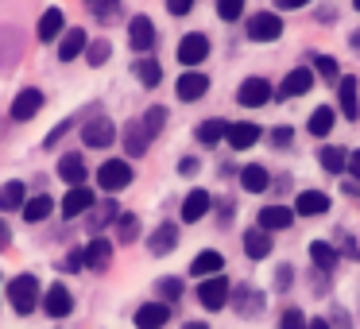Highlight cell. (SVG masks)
I'll use <instances>...</instances> for the list:
<instances>
[{
    "label": "cell",
    "instance_id": "cell-4",
    "mask_svg": "<svg viewBox=\"0 0 360 329\" xmlns=\"http://www.w3.org/2000/svg\"><path fill=\"white\" fill-rule=\"evenodd\" d=\"M229 295H233V287H229L225 275H210V279L198 287V302H202L205 310H221V306H229Z\"/></svg>",
    "mask_w": 360,
    "mask_h": 329
},
{
    "label": "cell",
    "instance_id": "cell-15",
    "mask_svg": "<svg viewBox=\"0 0 360 329\" xmlns=\"http://www.w3.org/2000/svg\"><path fill=\"white\" fill-rule=\"evenodd\" d=\"M236 314H240V318H256V314H264V295H259L256 287H248V283H244V287H236Z\"/></svg>",
    "mask_w": 360,
    "mask_h": 329
},
{
    "label": "cell",
    "instance_id": "cell-47",
    "mask_svg": "<svg viewBox=\"0 0 360 329\" xmlns=\"http://www.w3.org/2000/svg\"><path fill=\"white\" fill-rule=\"evenodd\" d=\"M283 329H310V321L302 318V310H287L283 314Z\"/></svg>",
    "mask_w": 360,
    "mask_h": 329
},
{
    "label": "cell",
    "instance_id": "cell-1",
    "mask_svg": "<svg viewBox=\"0 0 360 329\" xmlns=\"http://www.w3.org/2000/svg\"><path fill=\"white\" fill-rule=\"evenodd\" d=\"M8 298H12V310L16 314H32L39 306V279L35 275H16L8 283Z\"/></svg>",
    "mask_w": 360,
    "mask_h": 329
},
{
    "label": "cell",
    "instance_id": "cell-8",
    "mask_svg": "<svg viewBox=\"0 0 360 329\" xmlns=\"http://www.w3.org/2000/svg\"><path fill=\"white\" fill-rule=\"evenodd\" d=\"M256 140H259V124H252V120L229 124V132H225V143H229L233 151H248V148H256Z\"/></svg>",
    "mask_w": 360,
    "mask_h": 329
},
{
    "label": "cell",
    "instance_id": "cell-12",
    "mask_svg": "<svg viewBox=\"0 0 360 329\" xmlns=\"http://www.w3.org/2000/svg\"><path fill=\"white\" fill-rule=\"evenodd\" d=\"M205 89H210V78L198 70H186L174 86V93H179V101H198V97H205Z\"/></svg>",
    "mask_w": 360,
    "mask_h": 329
},
{
    "label": "cell",
    "instance_id": "cell-10",
    "mask_svg": "<svg viewBox=\"0 0 360 329\" xmlns=\"http://www.w3.org/2000/svg\"><path fill=\"white\" fill-rule=\"evenodd\" d=\"M39 306L51 314V318H66V314L74 310V295L63 287V283H55V287H51L47 295H43V302H39Z\"/></svg>",
    "mask_w": 360,
    "mask_h": 329
},
{
    "label": "cell",
    "instance_id": "cell-21",
    "mask_svg": "<svg viewBox=\"0 0 360 329\" xmlns=\"http://www.w3.org/2000/svg\"><path fill=\"white\" fill-rule=\"evenodd\" d=\"M39 109H43V93H39V89H24V93L12 101V117H16V120H32Z\"/></svg>",
    "mask_w": 360,
    "mask_h": 329
},
{
    "label": "cell",
    "instance_id": "cell-45",
    "mask_svg": "<svg viewBox=\"0 0 360 329\" xmlns=\"http://www.w3.org/2000/svg\"><path fill=\"white\" fill-rule=\"evenodd\" d=\"M314 70H318L321 74V78H341V74H337V63H333V58H329V55H318V58H314Z\"/></svg>",
    "mask_w": 360,
    "mask_h": 329
},
{
    "label": "cell",
    "instance_id": "cell-51",
    "mask_svg": "<svg viewBox=\"0 0 360 329\" xmlns=\"http://www.w3.org/2000/svg\"><path fill=\"white\" fill-rule=\"evenodd\" d=\"M167 8H171V16H186L194 8V0H167Z\"/></svg>",
    "mask_w": 360,
    "mask_h": 329
},
{
    "label": "cell",
    "instance_id": "cell-29",
    "mask_svg": "<svg viewBox=\"0 0 360 329\" xmlns=\"http://www.w3.org/2000/svg\"><path fill=\"white\" fill-rule=\"evenodd\" d=\"M240 186L248 190V194H264V190L271 186V179H267V171H264V167H256V163H252V167H244V171H240Z\"/></svg>",
    "mask_w": 360,
    "mask_h": 329
},
{
    "label": "cell",
    "instance_id": "cell-35",
    "mask_svg": "<svg viewBox=\"0 0 360 329\" xmlns=\"http://www.w3.org/2000/svg\"><path fill=\"white\" fill-rule=\"evenodd\" d=\"M310 259L321 267V271H333L337 259H341V256H337V248H329L326 240H314V244H310Z\"/></svg>",
    "mask_w": 360,
    "mask_h": 329
},
{
    "label": "cell",
    "instance_id": "cell-27",
    "mask_svg": "<svg viewBox=\"0 0 360 329\" xmlns=\"http://www.w3.org/2000/svg\"><path fill=\"white\" fill-rule=\"evenodd\" d=\"M82 51H86V32H82V27H70V32L63 35V43H58V58L70 63V58H78Z\"/></svg>",
    "mask_w": 360,
    "mask_h": 329
},
{
    "label": "cell",
    "instance_id": "cell-48",
    "mask_svg": "<svg viewBox=\"0 0 360 329\" xmlns=\"http://www.w3.org/2000/svg\"><path fill=\"white\" fill-rule=\"evenodd\" d=\"M70 124H74V120H63V124H55V128H51V132H47V140H43V148H55V143L66 136V128H70Z\"/></svg>",
    "mask_w": 360,
    "mask_h": 329
},
{
    "label": "cell",
    "instance_id": "cell-19",
    "mask_svg": "<svg viewBox=\"0 0 360 329\" xmlns=\"http://www.w3.org/2000/svg\"><path fill=\"white\" fill-rule=\"evenodd\" d=\"M290 221H295V209H287V205H264V209H259V228H264V233L287 228Z\"/></svg>",
    "mask_w": 360,
    "mask_h": 329
},
{
    "label": "cell",
    "instance_id": "cell-56",
    "mask_svg": "<svg viewBox=\"0 0 360 329\" xmlns=\"http://www.w3.org/2000/svg\"><path fill=\"white\" fill-rule=\"evenodd\" d=\"M194 171H198V159H194V155H186V159L179 163V174H194Z\"/></svg>",
    "mask_w": 360,
    "mask_h": 329
},
{
    "label": "cell",
    "instance_id": "cell-25",
    "mask_svg": "<svg viewBox=\"0 0 360 329\" xmlns=\"http://www.w3.org/2000/svg\"><path fill=\"white\" fill-rule=\"evenodd\" d=\"M112 233H117L120 244L140 240V217H136V213H117V221H112Z\"/></svg>",
    "mask_w": 360,
    "mask_h": 329
},
{
    "label": "cell",
    "instance_id": "cell-5",
    "mask_svg": "<svg viewBox=\"0 0 360 329\" xmlns=\"http://www.w3.org/2000/svg\"><path fill=\"white\" fill-rule=\"evenodd\" d=\"M283 35V20L275 16V12H256V16L248 20V39L256 43H271Z\"/></svg>",
    "mask_w": 360,
    "mask_h": 329
},
{
    "label": "cell",
    "instance_id": "cell-3",
    "mask_svg": "<svg viewBox=\"0 0 360 329\" xmlns=\"http://www.w3.org/2000/svg\"><path fill=\"white\" fill-rule=\"evenodd\" d=\"M128 182H132V167H128L124 159H109V163H101V171H97V186L109 190V194L124 190Z\"/></svg>",
    "mask_w": 360,
    "mask_h": 329
},
{
    "label": "cell",
    "instance_id": "cell-2",
    "mask_svg": "<svg viewBox=\"0 0 360 329\" xmlns=\"http://www.w3.org/2000/svg\"><path fill=\"white\" fill-rule=\"evenodd\" d=\"M82 140H86L89 148H112V143H117V124H112L109 117H89L86 124H82Z\"/></svg>",
    "mask_w": 360,
    "mask_h": 329
},
{
    "label": "cell",
    "instance_id": "cell-50",
    "mask_svg": "<svg viewBox=\"0 0 360 329\" xmlns=\"http://www.w3.org/2000/svg\"><path fill=\"white\" fill-rule=\"evenodd\" d=\"M271 140H275V148H287V143L295 140V132H290V128L283 124V128H275V132H271Z\"/></svg>",
    "mask_w": 360,
    "mask_h": 329
},
{
    "label": "cell",
    "instance_id": "cell-9",
    "mask_svg": "<svg viewBox=\"0 0 360 329\" xmlns=\"http://www.w3.org/2000/svg\"><path fill=\"white\" fill-rule=\"evenodd\" d=\"M236 101L248 105V109H259V105L271 101V86H267L264 78H248L240 89H236Z\"/></svg>",
    "mask_w": 360,
    "mask_h": 329
},
{
    "label": "cell",
    "instance_id": "cell-49",
    "mask_svg": "<svg viewBox=\"0 0 360 329\" xmlns=\"http://www.w3.org/2000/svg\"><path fill=\"white\" fill-rule=\"evenodd\" d=\"M337 236H341V240H337V256H341V252H345V256H356V240H352V236L349 233H337Z\"/></svg>",
    "mask_w": 360,
    "mask_h": 329
},
{
    "label": "cell",
    "instance_id": "cell-44",
    "mask_svg": "<svg viewBox=\"0 0 360 329\" xmlns=\"http://www.w3.org/2000/svg\"><path fill=\"white\" fill-rule=\"evenodd\" d=\"M163 124H167V109H163V105H155V109H148V117H143V128H148V132L155 136Z\"/></svg>",
    "mask_w": 360,
    "mask_h": 329
},
{
    "label": "cell",
    "instance_id": "cell-34",
    "mask_svg": "<svg viewBox=\"0 0 360 329\" xmlns=\"http://www.w3.org/2000/svg\"><path fill=\"white\" fill-rule=\"evenodd\" d=\"M244 252H248L252 259H264L267 252H271V236H267L264 228H252V233L244 236Z\"/></svg>",
    "mask_w": 360,
    "mask_h": 329
},
{
    "label": "cell",
    "instance_id": "cell-26",
    "mask_svg": "<svg viewBox=\"0 0 360 329\" xmlns=\"http://www.w3.org/2000/svg\"><path fill=\"white\" fill-rule=\"evenodd\" d=\"M58 179H66L70 186H82V179H86V159L82 155H63L58 159Z\"/></svg>",
    "mask_w": 360,
    "mask_h": 329
},
{
    "label": "cell",
    "instance_id": "cell-37",
    "mask_svg": "<svg viewBox=\"0 0 360 329\" xmlns=\"http://www.w3.org/2000/svg\"><path fill=\"white\" fill-rule=\"evenodd\" d=\"M117 213H120L117 202H97V213H94V221H89V233L97 236L105 225H109V221H117Z\"/></svg>",
    "mask_w": 360,
    "mask_h": 329
},
{
    "label": "cell",
    "instance_id": "cell-58",
    "mask_svg": "<svg viewBox=\"0 0 360 329\" xmlns=\"http://www.w3.org/2000/svg\"><path fill=\"white\" fill-rule=\"evenodd\" d=\"M310 329H329V321H326V318H318V321H310Z\"/></svg>",
    "mask_w": 360,
    "mask_h": 329
},
{
    "label": "cell",
    "instance_id": "cell-55",
    "mask_svg": "<svg viewBox=\"0 0 360 329\" xmlns=\"http://www.w3.org/2000/svg\"><path fill=\"white\" fill-rule=\"evenodd\" d=\"M302 4H310V0H275V8H279V12H290V8H302Z\"/></svg>",
    "mask_w": 360,
    "mask_h": 329
},
{
    "label": "cell",
    "instance_id": "cell-42",
    "mask_svg": "<svg viewBox=\"0 0 360 329\" xmlns=\"http://www.w3.org/2000/svg\"><path fill=\"white\" fill-rule=\"evenodd\" d=\"M155 295L167 298V302H174V298H182V283L179 279H159L155 283Z\"/></svg>",
    "mask_w": 360,
    "mask_h": 329
},
{
    "label": "cell",
    "instance_id": "cell-14",
    "mask_svg": "<svg viewBox=\"0 0 360 329\" xmlns=\"http://www.w3.org/2000/svg\"><path fill=\"white\" fill-rule=\"evenodd\" d=\"M337 101H341L345 120L360 117V97H356V78H337Z\"/></svg>",
    "mask_w": 360,
    "mask_h": 329
},
{
    "label": "cell",
    "instance_id": "cell-11",
    "mask_svg": "<svg viewBox=\"0 0 360 329\" xmlns=\"http://www.w3.org/2000/svg\"><path fill=\"white\" fill-rule=\"evenodd\" d=\"M82 259H86V267H94V271H105V267L112 264V244L105 240V236H94V240L82 248Z\"/></svg>",
    "mask_w": 360,
    "mask_h": 329
},
{
    "label": "cell",
    "instance_id": "cell-28",
    "mask_svg": "<svg viewBox=\"0 0 360 329\" xmlns=\"http://www.w3.org/2000/svg\"><path fill=\"white\" fill-rule=\"evenodd\" d=\"M210 209V194L205 190H190L186 202H182V221H202Z\"/></svg>",
    "mask_w": 360,
    "mask_h": 329
},
{
    "label": "cell",
    "instance_id": "cell-59",
    "mask_svg": "<svg viewBox=\"0 0 360 329\" xmlns=\"http://www.w3.org/2000/svg\"><path fill=\"white\" fill-rule=\"evenodd\" d=\"M182 329H205V325H202V321H186Z\"/></svg>",
    "mask_w": 360,
    "mask_h": 329
},
{
    "label": "cell",
    "instance_id": "cell-54",
    "mask_svg": "<svg viewBox=\"0 0 360 329\" xmlns=\"http://www.w3.org/2000/svg\"><path fill=\"white\" fill-rule=\"evenodd\" d=\"M345 167H349V174L360 182V151H352V155H349V163H345Z\"/></svg>",
    "mask_w": 360,
    "mask_h": 329
},
{
    "label": "cell",
    "instance_id": "cell-57",
    "mask_svg": "<svg viewBox=\"0 0 360 329\" xmlns=\"http://www.w3.org/2000/svg\"><path fill=\"white\" fill-rule=\"evenodd\" d=\"M8 236H12V233H8V225L0 221V248H8Z\"/></svg>",
    "mask_w": 360,
    "mask_h": 329
},
{
    "label": "cell",
    "instance_id": "cell-36",
    "mask_svg": "<svg viewBox=\"0 0 360 329\" xmlns=\"http://www.w3.org/2000/svg\"><path fill=\"white\" fill-rule=\"evenodd\" d=\"M51 213H55V202H51L47 194H35L32 202H24V217L27 221H47Z\"/></svg>",
    "mask_w": 360,
    "mask_h": 329
},
{
    "label": "cell",
    "instance_id": "cell-31",
    "mask_svg": "<svg viewBox=\"0 0 360 329\" xmlns=\"http://www.w3.org/2000/svg\"><path fill=\"white\" fill-rule=\"evenodd\" d=\"M225 132H229V120H205V124H198V140H202L205 148L225 143Z\"/></svg>",
    "mask_w": 360,
    "mask_h": 329
},
{
    "label": "cell",
    "instance_id": "cell-30",
    "mask_svg": "<svg viewBox=\"0 0 360 329\" xmlns=\"http://www.w3.org/2000/svg\"><path fill=\"white\" fill-rule=\"evenodd\" d=\"M63 24H66L63 8H47V12H43V20H39V39H43V43L58 39V32H63Z\"/></svg>",
    "mask_w": 360,
    "mask_h": 329
},
{
    "label": "cell",
    "instance_id": "cell-52",
    "mask_svg": "<svg viewBox=\"0 0 360 329\" xmlns=\"http://www.w3.org/2000/svg\"><path fill=\"white\" fill-rule=\"evenodd\" d=\"M82 267H86L82 252H70V256H66V267H63V271H66V275H74V271H82Z\"/></svg>",
    "mask_w": 360,
    "mask_h": 329
},
{
    "label": "cell",
    "instance_id": "cell-40",
    "mask_svg": "<svg viewBox=\"0 0 360 329\" xmlns=\"http://www.w3.org/2000/svg\"><path fill=\"white\" fill-rule=\"evenodd\" d=\"M329 128H333V109H314V117H310V136H329Z\"/></svg>",
    "mask_w": 360,
    "mask_h": 329
},
{
    "label": "cell",
    "instance_id": "cell-18",
    "mask_svg": "<svg viewBox=\"0 0 360 329\" xmlns=\"http://www.w3.org/2000/svg\"><path fill=\"white\" fill-rule=\"evenodd\" d=\"M221 267H225V256L221 252H198L194 264H190V275H198V279H210V275H221Z\"/></svg>",
    "mask_w": 360,
    "mask_h": 329
},
{
    "label": "cell",
    "instance_id": "cell-17",
    "mask_svg": "<svg viewBox=\"0 0 360 329\" xmlns=\"http://www.w3.org/2000/svg\"><path fill=\"white\" fill-rule=\"evenodd\" d=\"M295 209L302 213V217H321V213L329 209V194H321V190H302V194L295 198Z\"/></svg>",
    "mask_w": 360,
    "mask_h": 329
},
{
    "label": "cell",
    "instance_id": "cell-46",
    "mask_svg": "<svg viewBox=\"0 0 360 329\" xmlns=\"http://www.w3.org/2000/svg\"><path fill=\"white\" fill-rule=\"evenodd\" d=\"M326 321H329V329H352V318H349V310H341V306H333Z\"/></svg>",
    "mask_w": 360,
    "mask_h": 329
},
{
    "label": "cell",
    "instance_id": "cell-20",
    "mask_svg": "<svg viewBox=\"0 0 360 329\" xmlns=\"http://www.w3.org/2000/svg\"><path fill=\"white\" fill-rule=\"evenodd\" d=\"M310 86H314V74L306 70V66H298V70L287 74V82H283L279 97H302V93H310Z\"/></svg>",
    "mask_w": 360,
    "mask_h": 329
},
{
    "label": "cell",
    "instance_id": "cell-7",
    "mask_svg": "<svg viewBox=\"0 0 360 329\" xmlns=\"http://www.w3.org/2000/svg\"><path fill=\"white\" fill-rule=\"evenodd\" d=\"M205 55H210V39H205L202 32L182 35V43H179V63H182V66H198V63H205Z\"/></svg>",
    "mask_w": 360,
    "mask_h": 329
},
{
    "label": "cell",
    "instance_id": "cell-33",
    "mask_svg": "<svg viewBox=\"0 0 360 329\" xmlns=\"http://www.w3.org/2000/svg\"><path fill=\"white\" fill-rule=\"evenodd\" d=\"M86 8L94 12V20H101V24H117L120 20V0H86Z\"/></svg>",
    "mask_w": 360,
    "mask_h": 329
},
{
    "label": "cell",
    "instance_id": "cell-13",
    "mask_svg": "<svg viewBox=\"0 0 360 329\" xmlns=\"http://www.w3.org/2000/svg\"><path fill=\"white\" fill-rule=\"evenodd\" d=\"M167 318H171V306L167 302H148L136 310V329H163Z\"/></svg>",
    "mask_w": 360,
    "mask_h": 329
},
{
    "label": "cell",
    "instance_id": "cell-38",
    "mask_svg": "<svg viewBox=\"0 0 360 329\" xmlns=\"http://www.w3.org/2000/svg\"><path fill=\"white\" fill-rule=\"evenodd\" d=\"M136 78H140V86H159L163 70H159L155 58H140V63H136Z\"/></svg>",
    "mask_w": 360,
    "mask_h": 329
},
{
    "label": "cell",
    "instance_id": "cell-41",
    "mask_svg": "<svg viewBox=\"0 0 360 329\" xmlns=\"http://www.w3.org/2000/svg\"><path fill=\"white\" fill-rule=\"evenodd\" d=\"M109 43H105V39H97L94 43V47H89V43H86V58H89V66H105V63H109Z\"/></svg>",
    "mask_w": 360,
    "mask_h": 329
},
{
    "label": "cell",
    "instance_id": "cell-53",
    "mask_svg": "<svg viewBox=\"0 0 360 329\" xmlns=\"http://www.w3.org/2000/svg\"><path fill=\"white\" fill-rule=\"evenodd\" d=\"M275 287H279V290L290 287V267H279V271H275Z\"/></svg>",
    "mask_w": 360,
    "mask_h": 329
},
{
    "label": "cell",
    "instance_id": "cell-43",
    "mask_svg": "<svg viewBox=\"0 0 360 329\" xmlns=\"http://www.w3.org/2000/svg\"><path fill=\"white\" fill-rule=\"evenodd\" d=\"M217 16L221 20H240L244 16V0H217Z\"/></svg>",
    "mask_w": 360,
    "mask_h": 329
},
{
    "label": "cell",
    "instance_id": "cell-60",
    "mask_svg": "<svg viewBox=\"0 0 360 329\" xmlns=\"http://www.w3.org/2000/svg\"><path fill=\"white\" fill-rule=\"evenodd\" d=\"M352 8H356V12H360V0H352Z\"/></svg>",
    "mask_w": 360,
    "mask_h": 329
},
{
    "label": "cell",
    "instance_id": "cell-23",
    "mask_svg": "<svg viewBox=\"0 0 360 329\" xmlns=\"http://www.w3.org/2000/svg\"><path fill=\"white\" fill-rule=\"evenodd\" d=\"M148 143H151L148 128L136 124V120H128V124H124V151H128V155H143V151H148Z\"/></svg>",
    "mask_w": 360,
    "mask_h": 329
},
{
    "label": "cell",
    "instance_id": "cell-24",
    "mask_svg": "<svg viewBox=\"0 0 360 329\" xmlns=\"http://www.w3.org/2000/svg\"><path fill=\"white\" fill-rule=\"evenodd\" d=\"M24 202H27V190H24V182H4V186H0V213L24 209Z\"/></svg>",
    "mask_w": 360,
    "mask_h": 329
},
{
    "label": "cell",
    "instance_id": "cell-32",
    "mask_svg": "<svg viewBox=\"0 0 360 329\" xmlns=\"http://www.w3.org/2000/svg\"><path fill=\"white\" fill-rule=\"evenodd\" d=\"M20 58V35L12 27H0V66H12Z\"/></svg>",
    "mask_w": 360,
    "mask_h": 329
},
{
    "label": "cell",
    "instance_id": "cell-22",
    "mask_svg": "<svg viewBox=\"0 0 360 329\" xmlns=\"http://www.w3.org/2000/svg\"><path fill=\"white\" fill-rule=\"evenodd\" d=\"M89 205H97L94 202V190H86V186H74L70 194L63 198V217H78V213H86Z\"/></svg>",
    "mask_w": 360,
    "mask_h": 329
},
{
    "label": "cell",
    "instance_id": "cell-39",
    "mask_svg": "<svg viewBox=\"0 0 360 329\" xmlns=\"http://www.w3.org/2000/svg\"><path fill=\"white\" fill-rule=\"evenodd\" d=\"M345 163H349V155H345L341 148H321V167H326L329 174H341Z\"/></svg>",
    "mask_w": 360,
    "mask_h": 329
},
{
    "label": "cell",
    "instance_id": "cell-6",
    "mask_svg": "<svg viewBox=\"0 0 360 329\" xmlns=\"http://www.w3.org/2000/svg\"><path fill=\"white\" fill-rule=\"evenodd\" d=\"M128 43H132V51H140V55L155 51V24H151L148 16H136L132 24H128Z\"/></svg>",
    "mask_w": 360,
    "mask_h": 329
},
{
    "label": "cell",
    "instance_id": "cell-16",
    "mask_svg": "<svg viewBox=\"0 0 360 329\" xmlns=\"http://www.w3.org/2000/svg\"><path fill=\"white\" fill-rule=\"evenodd\" d=\"M174 244H179V225L163 221V225H159L155 233H151L148 248H151V256H167V252H174Z\"/></svg>",
    "mask_w": 360,
    "mask_h": 329
}]
</instances>
